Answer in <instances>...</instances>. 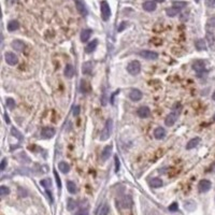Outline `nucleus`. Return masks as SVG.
<instances>
[{"label": "nucleus", "instance_id": "35", "mask_svg": "<svg viewBox=\"0 0 215 215\" xmlns=\"http://www.w3.org/2000/svg\"><path fill=\"white\" fill-rule=\"evenodd\" d=\"M9 194H10V189H9V187H7V186H3V185L0 187V195L2 196V197L9 195Z\"/></svg>", "mask_w": 215, "mask_h": 215}, {"label": "nucleus", "instance_id": "31", "mask_svg": "<svg viewBox=\"0 0 215 215\" xmlns=\"http://www.w3.org/2000/svg\"><path fill=\"white\" fill-rule=\"evenodd\" d=\"M80 89H81V92L83 93V94H86V93H88V90H89L88 83H87L86 81H84V80H82V81H81V87H80Z\"/></svg>", "mask_w": 215, "mask_h": 215}, {"label": "nucleus", "instance_id": "15", "mask_svg": "<svg viewBox=\"0 0 215 215\" xmlns=\"http://www.w3.org/2000/svg\"><path fill=\"white\" fill-rule=\"evenodd\" d=\"M132 204V200H131L130 196H125V197L122 198L121 201V205L123 209H129Z\"/></svg>", "mask_w": 215, "mask_h": 215}, {"label": "nucleus", "instance_id": "29", "mask_svg": "<svg viewBox=\"0 0 215 215\" xmlns=\"http://www.w3.org/2000/svg\"><path fill=\"white\" fill-rule=\"evenodd\" d=\"M195 45H196V47H197L198 49H200V51L207 49V43H205V41H204V40H202V39L196 40Z\"/></svg>", "mask_w": 215, "mask_h": 215}, {"label": "nucleus", "instance_id": "19", "mask_svg": "<svg viewBox=\"0 0 215 215\" xmlns=\"http://www.w3.org/2000/svg\"><path fill=\"white\" fill-rule=\"evenodd\" d=\"M199 142H200V139L199 138L191 139V140L187 142V144H186V150H193V148H195L196 146H198Z\"/></svg>", "mask_w": 215, "mask_h": 215}, {"label": "nucleus", "instance_id": "33", "mask_svg": "<svg viewBox=\"0 0 215 215\" xmlns=\"http://www.w3.org/2000/svg\"><path fill=\"white\" fill-rule=\"evenodd\" d=\"M110 212V207L108 204H103L99 210V215H108Z\"/></svg>", "mask_w": 215, "mask_h": 215}, {"label": "nucleus", "instance_id": "21", "mask_svg": "<svg viewBox=\"0 0 215 215\" xmlns=\"http://www.w3.org/2000/svg\"><path fill=\"white\" fill-rule=\"evenodd\" d=\"M82 71L84 74H92L93 72V64L92 62H86L83 64V67H82Z\"/></svg>", "mask_w": 215, "mask_h": 215}, {"label": "nucleus", "instance_id": "9", "mask_svg": "<svg viewBox=\"0 0 215 215\" xmlns=\"http://www.w3.org/2000/svg\"><path fill=\"white\" fill-rule=\"evenodd\" d=\"M143 97V94H142L141 90H139V89H132L130 93H129V98H130L131 101H140Z\"/></svg>", "mask_w": 215, "mask_h": 215}, {"label": "nucleus", "instance_id": "6", "mask_svg": "<svg viewBox=\"0 0 215 215\" xmlns=\"http://www.w3.org/2000/svg\"><path fill=\"white\" fill-rule=\"evenodd\" d=\"M5 62L8 65H10V66H15V65H17L18 62V58L17 56L12 52H7L5 54Z\"/></svg>", "mask_w": 215, "mask_h": 215}, {"label": "nucleus", "instance_id": "25", "mask_svg": "<svg viewBox=\"0 0 215 215\" xmlns=\"http://www.w3.org/2000/svg\"><path fill=\"white\" fill-rule=\"evenodd\" d=\"M180 9H176V8L174 7H171V8H168L166 10V13L167 15H168L169 17H174V16H176V15L179 14V12H180Z\"/></svg>", "mask_w": 215, "mask_h": 215}, {"label": "nucleus", "instance_id": "32", "mask_svg": "<svg viewBox=\"0 0 215 215\" xmlns=\"http://www.w3.org/2000/svg\"><path fill=\"white\" fill-rule=\"evenodd\" d=\"M75 208H77V202H75L72 198H69L67 201V209L69 211H73Z\"/></svg>", "mask_w": 215, "mask_h": 215}, {"label": "nucleus", "instance_id": "46", "mask_svg": "<svg viewBox=\"0 0 215 215\" xmlns=\"http://www.w3.org/2000/svg\"><path fill=\"white\" fill-rule=\"evenodd\" d=\"M126 22H123V24H122V26H119V31H123L124 30V28L126 27Z\"/></svg>", "mask_w": 215, "mask_h": 215}, {"label": "nucleus", "instance_id": "1", "mask_svg": "<svg viewBox=\"0 0 215 215\" xmlns=\"http://www.w3.org/2000/svg\"><path fill=\"white\" fill-rule=\"evenodd\" d=\"M112 130H113V121H112L111 119H106V126L103 127V130H102V132H101L100 140H102V141H106V140L111 137Z\"/></svg>", "mask_w": 215, "mask_h": 215}, {"label": "nucleus", "instance_id": "20", "mask_svg": "<svg viewBox=\"0 0 215 215\" xmlns=\"http://www.w3.org/2000/svg\"><path fill=\"white\" fill-rule=\"evenodd\" d=\"M92 36V30L90 29H84L81 32V36H80V39H81L82 42H86L88 41L89 38Z\"/></svg>", "mask_w": 215, "mask_h": 215}, {"label": "nucleus", "instance_id": "49", "mask_svg": "<svg viewBox=\"0 0 215 215\" xmlns=\"http://www.w3.org/2000/svg\"><path fill=\"white\" fill-rule=\"evenodd\" d=\"M212 99H213V100H214V101H215V92L213 93V95H212Z\"/></svg>", "mask_w": 215, "mask_h": 215}, {"label": "nucleus", "instance_id": "28", "mask_svg": "<svg viewBox=\"0 0 215 215\" xmlns=\"http://www.w3.org/2000/svg\"><path fill=\"white\" fill-rule=\"evenodd\" d=\"M67 189L70 194H75L77 193V185L72 181H68L67 182Z\"/></svg>", "mask_w": 215, "mask_h": 215}, {"label": "nucleus", "instance_id": "26", "mask_svg": "<svg viewBox=\"0 0 215 215\" xmlns=\"http://www.w3.org/2000/svg\"><path fill=\"white\" fill-rule=\"evenodd\" d=\"M74 74V69H73V66L72 65H67L66 68H65V75L66 77H72Z\"/></svg>", "mask_w": 215, "mask_h": 215}, {"label": "nucleus", "instance_id": "38", "mask_svg": "<svg viewBox=\"0 0 215 215\" xmlns=\"http://www.w3.org/2000/svg\"><path fill=\"white\" fill-rule=\"evenodd\" d=\"M178 210H179V205L176 202H173L172 204L169 205V211H171V212H176Z\"/></svg>", "mask_w": 215, "mask_h": 215}, {"label": "nucleus", "instance_id": "24", "mask_svg": "<svg viewBox=\"0 0 215 215\" xmlns=\"http://www.w3.org/2000/svg\"><path fill=\"white\" fill-rule=\"evenodd\" d=\"M58 169L60 170V172L66 174V173H68L70 171V166L66 161H60V163H58Z\"/></svg>", "mask_w": 215, "mask_h": 215}, {"label": "nucleus", "instance_id": "39", "mask_svg": "<svg viewBox=\"0 0 215 215\" xmlns=\"http://www.w3.org/2000/svg\"><path fill=\"white\" fill-rule=\"evenodd\" d=\"M77 215H88V210L87 208H84V207H82L79 211H77Z\"/></svg>", "mask_w": 215, "mask_h": 215}, {"label": "nucleus", "instance_id": "3", "mask_svg": "<svg viewBox=\"0 0 215 215\" xmlns=\"http://www.w3.org/2000/svg\"><path fill=\"white\" fill-rule=\"evenodd\" d=\"M110 16H111V9H110L109 3L106 1H102L101 2V17L104 22L109 21Z\"/></svg>", "mask_w": 215, "mask_h": 215}, {"label": "nucleus", "instance_id": "36", "mask_svg": "<svg viewBox=\"0 0 215 215\" xmlns=\"http://www.w3.org/2000/svg\"><path fill=\"white\" fill-rule=\"evenodd\" d=\"M7 106L10 110H13L15 108V100L12 98H8L7 99Z\"/></svg>", "mask_w": 215, "mask_h": 215}, {"label": "nucleus", "instance_id": "4", "mask_svg": "<svg viewBox=\"0 0 215 215\" xmlns=\"http://www.w3.org/2000/svg\"><path fill=\"white\" fill-rule=\"evenodd\" d=\"M179 115H180L179 113L172 111L170 114H168V115H167V117L165 119V125H166V126H168V127L173 126V125L176 123V121H178Z\"/></svg>", "mask_w": 215, "mask_h": 215}, {"label": "nucleus", "instance_id": "52", "mask_svg": "<svg viewBox=\"0 0 215 215\" xmlns=\"http://www.w3.org/2000/svg\"><path fill=\"white\" fill-rule=\"evenodd\" d=\"M198 1H199V0H196V2H198Z\"/></svg>", "mask_w": 215, "mask_h": 215}, {"label": "nucleus", "instance_id": "14", "mask_svg": "<svg viewBox=\"0 0 215 215\" xmlns=\"http://www.w3.org/2000/svg\"><path fill=\"white\" fill-rule=\"evenodd\" d=\"M154 137H155V139H157V140H161V139H163L166 137V130H165L163 127H157V128H155V130H154Z\"/></svg>", "mask_w": 215, "mask_h": 215}, {"label": "nucleus", "instance_id": "22", "mask_svg": "<svg viewBox=\"0 0 215 215\" xmlns=\"http://www.w3.org/2000/svg\"><path fill=\"white\" fill-rule=\"evenodd\" d=\"M18 27H20V23H18L17 21H15V20L10 21V22L8 23V26H7L8 30H9V31H11V32L15 31V30H17Z\"/></svg>", "mask_w": 215, "mask_h": 215}, {"label": "nucleus", "instance_id": "2", "mask_svg": "<svg viewBox=\"0 0 215 215\" xmlns=\"http://www.w3.org/2000/svg\"><path fill=\"white\" fill-rule=\"evenodd\" d=\"M127 71L131 75H138L141 71V64L138 60H132L127 66Z\"/></svg>", "mask_w": 215, "mask_h": 215}, {"label": "nucleus", "instance_id": "13", "mask_svg": "<svg viewBox=\"0 0 215 215\" xmlns=\"http://www.w3.org/2000/svg\"><path fill=\"white\" fill-rule=\"evenodd\" d=\"M112 150H113V146H112V145H106V147L103 148V151H102V153H101L102 161H106V160H108V159H109V157L111 156Z\"/></svg>", "mask_w": 215, "mask_h": 215}, {"label": "nucleus", "instance_id": "48", "mask_svg": "<svg viewBox=\"0 0 215 215\" xmlns=\"http://www.w3.org/2000/svg\"><path fill=\"white\" fill-rule=\"evenodd\" d=\"M165 0H155V2H159V3H161V2H163Z\"/></svg>", "mask_w": 215, "mask_h": 215}, {"label": "nucleus", "instance_id": "37", "mask_svg": "<svg viewBox=\"0 0 215 215\" xmlns=\"http://www.w3.org/2000/svg\"><path fill=\"white\" fill-rule=\"evenodd\" d=\"M54 175H55V180H56V183H57V187L62 188V181H60L59 179V175H58V173L56 172V171H54Z\"/></svg>", "mask_w": 215, "mask_h": 215}, {"label": "nucleus", "instance_id": "47", "mask_svg": "<svg viewBox=\"0 0 215 215\" xmlns=\"http://www.w3.org/2000/svg\"><path fill=\"white\" fill-rule=\"evenodd\" d=\"M5 122H7V123H8V124H9V123H10V119H8V115H7V114H5Z\"/></svg>", "mask_w": 215, "mask_h": 215}, {"label": "nucleus", "instance_id": "12", "mask_svg": "<svg viewBox=\"0 0 215 215\" xmlns=\"http://www.w3.org/2000/svg\"><path fill=\"white\" fill-rule=\"evenodd\" d=\"M77 9L79 11V13L82 15V16H86L87 15V9H86V5H84V2L82 1V0H77Z\"/></svg>", "mask_w": 215, "mask_h": 215}, {"label": "nucleus", "instance_id": "44", "mask_svg": "<svg viewBox=\"0 0 215 215\" xmlns=\"http://www.w3.org/2000/svg\"><path fill=\"white\" fill-rule=\"evenodd\" d=\"M205 2H207L208 7H214L215 5V0H207Z\"/></svg>", "mask_w": 215, "mask_h": 215}, {"label": "nucleus", "instance_id": "27", "mask_svg": "<svg viewBox=\"0 0 215 215\" xmlns=\"http://www.w3.org/2000/svg\"><path fill=\"white\" fill-rule=\"evenodd\" d=\"M205 40H207V43L209 44V46H213V44H214V42H215L214 35L210 31L207 32V33H205Z\"/></svg>", "mask_w": 215, "mask_h": 215}, {"label": "nucleus", "instance_id": "42", "mask_svg": "<svg viewBox=\"0 0 215 215\" xmlns=\"http://www.w3.org/2000/svg\"><path fill=\"white\" fill-rule=\"evenodd\" d=\"M5 167H7V159L3 158L2 160H1V165H0V170L3 171L5 169Z\"/></svg>", "mask_w": 215, "mask_h": 215}, {"label": "nucleus", "instance_id": "43", "mask_svg": "<svg viewBox=\"0 0 215 215\" xmlns=\"http://www.w3.org/2000/svg\"><path fill=\"white\" fill-rule=\"evenodd\" d=\"M208 26L209 27H215V17H211L208 21Z\"/></svg>", "mask_w": 215, "mask_h": 215}, {"label": "nucleus", "instance_id": "40", "mask_svg": "<svg viewBox=\"0 0 215 215\" xmlns=\"http://www.w3.org/2000/svg\"><path fill=\"white\" fill-rule=\"evenodd\" d=\"M114 159H115V172H119V168H121V163H119V159L117 156H115L114 157Z\"/></svg>", "mask_w": 215, "mask_h": 215}, {"label": "nucleus", "instance_id": "23", "mask_svg": "<svg viewBox=\"0 0 215 215\" xmlns=\"http://www.w3.org/2000/svg\"><path fill=\"white\" fill-rule=\"evenodd\" d=\"M150 185L153 188H159L163 186V181L159 178H153L151 181H150Z\"/></svg>", "mask_w": 215, "mask_h": 215}, {"label": "nucleus", "instance_id": "11", "mask_svg": "<svg viewBox=\"0 0 215 215\" xmlns=\"http://www.w3.org/2000/svg\"><path fill=\"white\" fill-rule=\"evenodd\" d=\"M151 115V110L148 106H141L138 109V116L141 119H147Z\"/></svg>", "mask_w": 215, "mask_h": 215}, {"label": "nucleus", "instance_id": "41", "mask_svg": "<svg viewBox=\"0 0 215 215\" xmlns=\"http://www.w3.org/2000/svg\"><path fill=\"white\" fill-rule=\"evenodd\" d=\"M12 134H13V136L16 137V138L22 139V136H21V132H20V131H16V129H15V128H12Z\"/></svg>", "mask_w": 215, "mask_h": 215}, {"label": "nucleus", "instance_id": "10", "mask_svg": "<svg viewBox=\"0 0 215 215\" xmlns=\"http://www.w3.org/2000/svg\"><path fill=\"white\" fill-rule=\"evenodd\" d=\"M12 49H14L15 51H17V52H24L25 49H26V44L23 42L22 40H14L12 42Z\"/></svg>", "mask_w": 215, "mask_h": 215}, {"label": "nucleus", "instance_id": "50", "mask_svg": "<svg viewBox=\"0 0 215 215\" xmlns=\"http://www.w3.org/2000/svg\"><path fill=\"white\" fill-rule=\"evenodd\" d=\"M212 171H213V172H215V163L213 165V167H212Z\"/></svg>", "mask_w": 215, "mask_h": 215}, {"label": "nucleus", "instance_id": "7", "mask_svg": "<svg viewBox=\"0 0 215 215\" xmlns=\"http://www.w3.org/2000/svg\"><path fill=\"white\" fill-rule=\"evenodd\" d=\"M211 186H212V183L209 180H201L198 184V189L200 193H207L211 189Z\"/></svg>", "mask_w": 215, "mask_h": 215}, {"label": "nucleus", "instance_id": "45", "mask_svg": "<svg viewBox=\"0 0 215 215\" xmlns=\"http://www.w3.org/2000/svg\"><path fill=\"white\" fill-rule=\"evenodd\" d=\"M79 113H80V106H75V108H74V112H73V114H74V115H75V116H77V115H79Z\"/></svg>", "mask_w": 215, "mask_h": 215}, {"label": "nucleus", "instance_id": "30", "mask_svg": "<svg viewBox=\"0 0 215 215\" xmlns=\"http://www.w3.org/2000/svg\"><path fill=\"white\" fill-rule=\"evenodd\" d=\"M40 184L45 188V191H47L52 186V181L49 180V179H43V180L40 181Z\"/></svg>", "mask_w": 215, "mask_h": 215}, {"label": "nucleus", "instance_id": "8", "mask_svg": "<svg viewBox=\"0 0 215 215\" xmlns=\"http://www.w3.org/2000/svg\"><path fill=\"white\" fill-rule=\"evenodd\" d=\"M56 134V130L53 127H44L41 131V137L44 139H51Z\"/></svg>", "mask_w": 215, "mask_h": 215}, {"label": "nucleus", "instance_id": "17", "mask_svg": "<svg viewBox=\"0 0 215 215\" xmlns=\"http://www.w3.org/2000/svg\"><path fill=\"white\" fill-rule=\"evenodd\" d=\"M204 62H201V60H198V62H194L193 65V69L195 70L197 73H201L202 71H204Z\"/></svg>", "mask_w": 215, "mask_h": 215}, {"label": "nucleus", "instance_id": "18", "mask_svg": "<svg viewBox=\"0 0 215 215\" xmlns=\"http://www.w3.org/2000/svg\"><path fill=\"white\" fill-rule=\"evenodd\" d=\"M97 45H98V40L97 39L93 40L92 42H89L88 44H87L86 49H85V52H86L87 54H90V53H93L95 49H96Z\"/></svg>", "mask_w": 215, "mask_h": 215}, {"label": "nucleus", "instance_id": "51", "mask_svg": "<svg viewBox=\"0 0 215 215\" xmlns=\"http://www.w3.org/2000/svg\"><path fill=\"white\" fill-rule=\"evenodd\" d=\"M213 119H214V121H215V115H214V116H213Z\"/></svg>", "mask_w": 215, "mask_h": 215}, {"label": "nucleus", "instance_id": "34", "mask_svg": "<svg viewBox=\"0 0 215 215\" xmlns=\"http://www.w3.org/2000/svg\"><path fill=\"white\" fill-rule=\"evenodd\" d=\"M186 5H187V3H186L185 1H173L172 7H174V8H176V9H180V10H182V9H184Z\"/></svg>", "mask_w": 215, "mask_h": 215}, {"label": "nucleus", "instance_id": "16", "mask_svg": "<svg viewBox=\"0 0 215 215\" xmlns=\"http://www.w3.org/2000/svg\"><path fill=\"white\" fill-rule=\"evenodd\" d=\"M142 7L146 12H153L156 10V3L154 1H145Z\"/></svg>", "mask_w": 215, "mask_h": 215}, {"label": "nucleus", "instance_id": "5", "mask_svg": "<svg viewBox=\"0 0 215 215\" xmlns=\"http://www.w3.org/2000/svg\"><path fill=\"white\" fill-rule=\"evenodd\" d=\"M139 55L144 58V59H148V60H155L158 58V54L153 51H147V49H144V51H141L139 53Z\"/></svg>", "mask_w": 215, "mask_h": 215}]
</instances>
